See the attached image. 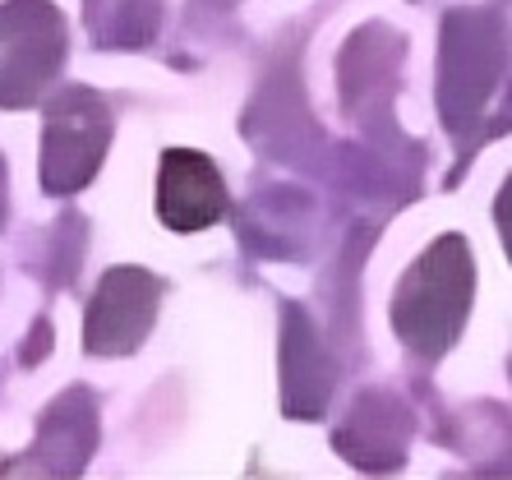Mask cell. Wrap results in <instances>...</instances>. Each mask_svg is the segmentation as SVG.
I'll return each mask as SVG.
<instances>
[{
    "label": "cell",
    "instance_id": "4",
    "mask_svg": "<svg viewBox=\"0 0 512 480\" xmlns=\"http://www.w3.org/2000/svg\"><path fill=\"white\" fill-rule=\"evenodd\" d=\"M157 305V282L139 268H116L107 273L102 291H97L93 310H88V351L116 356V351H134L139 337L153 324Z\"/></svg>",
    "mask_w": 512,
    "mask_h": 480
},
{
    "label": "cell",
    "instance_id": "5",
    "mask_svg": "<svg viewBox=\"0 0 512 480\" xmlns=\"http://www.w3.org/2000/svg\"><path fill=\"white\" fill-rule=\"evenodd\" d=\"M157 213L176 231L213 227L227 213V190H222V176L213 162L203 153L171 148L162 157V180H157Z\"/></svg>",
    "mask_w": 512,
    "mask_h": 480
},
{
    "label": "cell",
    "instance_id": "2",
    "mask_svg": "<svg viewBox=\"0 0 512 480\" xmlns=\"http://www.w3.org/2000/svg\"><path fill=\"white\" fill-rule=\"evenodd\" d=\"M65 56L60 14L42 0H10L0 10V107H28Z\"/></svg>",
    "mask_w": 512,
    "mask_h": 480
},
{
    "label": "cell",
    "instance_id": "6",
    "mask_svg": "<svg viewBox=\"0 0 512 480\" xmlns=\"http://www.w3.org/2000/svg\"><path fill=\"white\" fill-rule=\"evenodd\" d=\"M499 222H503V236H508V250H512V185L503 194V208H499Z\"/></svg>",
    "mask_w": 512,
    "mask_h": 480
},
{
    "label": "cell",
    "instance_id": "3",
    "mask_svg": "<svg viewBox=\"0 0 512 480\" xmlns=\"http://www.w3.org/2000/svg\"><path fill=\"white\" fill-rule=\"evenodd\" d=\"M111 116L102 107V97L74 88L51 107L47 116V153H42V176H47L51 194L79 190L84 180H93L97 162L107 153Z\"/></svg>",
    "mask_w": 512,
    "mask_h": 480
},
{
    "label": "cell",
    "instance_id": "1",
    "mask_svg": "<svg viewBox=\"0 0 512 480\" xmlns=\"http://www.w3.org/2000/svg\"><path fill=\"white\" fill-rule=\"evenodd\" d=\"M471 300V259H466V240L448 236L434 245V254H425L411 277L402 282L397 296V333L411 342L416 351H443L462 333V314Z\"/></svg>",
    "mask_w": 512,
    "mask_h": 480
}]
</instances>
